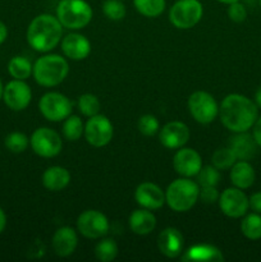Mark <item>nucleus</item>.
Instances as JSON below:
<instances>
[{
	"label": "nucleus",
	"instance_id": "3",
	"mask_svg": "<svg viewBox=\"0 0 261 262\" xmlns=\"http://www.w3.org/2000/svg\"><path fill=\"white\" fill-rule=\"evenodd\" d=\"M69 64L58 54H49L38 58L33 64L32 76L36 83L42 87H55L67 78Z\"/></svg>",
	"mask_w": 261,
	"mask_h": 262
},
{
	"label": "nucleus",
	"instance_id": "35",
	"mask_svg": "<svg viewBox=\"0 0 261 262\" xmlns=\"http://www.w3.org/2000/svg\"><path fill=\"white\" fill-rule=\"evenodd\" d=\"M138 130L142 133L143 136H154L159 132V120L155 115L145 114L138 119Z\"/></svg>",
	"mask_w": 261,
	"mask_h": 262
},
{
	"label": "nucleus",
	"instance_id": "8",
	"mask_svg": "<svg viewBox=\"0 0 261 262\" xmlns=\"http://www.w3.org/2000/svg\"><path fill=\"white\" fill-rule=\"evenodd\" d=\"M41 114L49 122H61L72 113V102L66 95L60 92H46L38 102Z\"/></svg>",
	"mask_w": 261,
	"mask_h": 262
},
{
	"label": "nucleus",
	"instance_id": "6",
	"mask_svg": "<svg viewBox=\"0 0 261 262\" xmlns=\"http://www.w3.org/2000/svg\"><path fill=\"white\" fill-rule=\"evenodd\" d=\"M204 7L200 0H177L169 10V20L178 30H189L201 20Z\"/></svg>",
	"mask_w": 261,
	"mask_h": 262
},
{
	"label": "nucleus",
	"instance_id": "2",
	"mask_svg": "<svg viewBox=\"0 0 261 262\" xmlns=\"http://www.w3.org/2000/svg\"><path fill=\"white\" fill-rule=\"evenodd\" d=\"M27 42L38 53H48L63 38V26L56 15L40 14L31 20L27 28Z\"/></svg>",
	"mask_w": 261,
	"mask_h": 262
},
{
	"label": "nucleus",
	"instance_id": "42",
	"mask_svg": "<svg viewBox=\"0 0 261 262\" xmlns=\"http://www.w3.org/2000/svg\"><path fill=\"white\" fill-rule=\"evenodd\" d=\"M253 101H255V104L257 105L258 109H261V86L256 90L255 96H253Z\"/></svg>",
	"mask_w": 261,
	"mask_h": 262
},
{
	"label": "nucleus",
	"instance_id": "31",
	"mask_svg": "<svg viewBox=\"0 0 261 262\" xmlns=\"http://www.w3.org/2000/svg\"><path fill=\"white\" fill-rule=\"evenodd\" d=\"M100 107H101V105H100L97 96H95V95L83 94L78 97V109L84 117L91 118L99 114Z\"/></svg>",
	"mask_w": 261,
	"mask_h": 262
},
{
	"label": "nucleus",
	"instance_id": "27",
	"mask_svg": "<svg viewBox=\"0 0 261 262\" xmlns=\"http://www.w3.org/2000/svg\"><path fill=\"white\" fill-rule=\"evenodd\" d=\"M136 10L146 18H156L165 10L166 0H133Z\"/></svg>",
	"mask_w": 261,
	"mask_h": 262
},
{
	"label": "nucleus",
	"instance_id": "19",
	"mask_svg": "<svg viewBox=\"0 0 261 262\" xmlns=\"http://www.w3.org/2000/svg\"><path fill=\"white\" fill-rule=\"evenodd\" d=\"M51 246L59 257H68L73 255L78 246V235L77 232L71 227H61L54 233Z\"/></svg>",
	"mask_w": 261,
	"mask_h": 262
},
{
	"label": "nucleus",
	"instance_id": "39",
	"mask_svg": "<svg viewBox=\"0 0 261 262\" xmlns=\"http://www.w3.org/2000/svg\"><path fill=\"white\" fill-rule=\"evenodd\" d=\"M251 130H252V137L253 140H255V142L257 143L258 148H261V115H258V118L256 119L255 124H253V127L251 128Z\"/></svg>",
	"mask_w": 261,
	"mask_h": 262
},
{
	"label": "nucleus",
	"instance_id": "25",
	"mask_svg": "<svg viewBox=\"0 0 261 262\" xmlns=\"http://www.w3.org/2000/svg\"><path fill=\"white\" fill-rule=\"evenodd\" d=\"M241 232L243 237L250 241L261 239V214L250 212L242 216L241 222Z\"/></svg>",
	"mask_w": 261,
	"mask_h": 262
},
{
	"label": "nucleus",
	"instance_id": "1",
	"mask_svg": "<svg viewBox=\"0 0 261 262\" xmlns=\"http://www.w3.org/2000/svg\"><path fill=\"white\" fill-rule=\"evenodd\" d=\"M219 117L222 124L230 132H248L258 118V107L245 95L229 94L220 104Z\"/></svg>",
	"mask_w": 261,
	"mask_h": 262
},
{
	"label": "nucleus",
	"instance_id": "37",
	"mask_svg": "<svg viewBox=\"0 0 261 262\" xmlns=\"http://www.w3.org/2000/svg\"><path fill=\"white\" fill-rule=\"evenodd\" d=\"M219 196H220V193L215 186L200 187L199 200H201L204 204H206V205L215 204V202L219 201Z\"/></svg>",
	"mask_w": 261,
	"mask_h": 262
},
{
	"label": "nucleus",
	"instance_id": "29",
	"mask_svg": "<svg viewBox=\"0 0 261 262\" xmlns=\"http://www.w3.org/2000/svg\"><path fill=\"white\" fill-rule=\"evenodd\" d=\"M118 256V245L112 238L101 239L95 247V257L101 262H110Z\"/></svg>",
	"mask_w": 261,
	"mask_h": 262
},
{
	"label": "nucleus",
	"instance_id": "44",
	"mask_svg": "<svg viewBox=\"0 0 261 262\" xmlns=\"http://www.w3.org/2000/svg\"><path fill=\"white\" fill-rule=\"evenodd\" d=\"M3 91H4V86H3V82L0 79V100H3Z\"/></svg>",
	"mask_w": 261,
	"mask_h": 262
},
{
	"label": "nucleus",
	"instance_id": "7",
	"mask_svg": "<svg viewBox=\"0 0 261 262\" xmlns=\"http://www.w3.org/2000/svg\"><path fill=\"white\" fill-rule=\"evenodd\" d=\"M188 110L194 120L200 124H210L219 115V105L211 94L196 91L188 97Z\"/></svg>",
	"mask_w": 261,
	"mask_h": 262
},
{
	"label": "nucleus",
	"instance_id": "20",
	"mask_svg": "<svg viewBox=\"0 0 261 262\" xmlns=\"http://www.w3.org/2000/svg\"><path fill=\"white\" fill-rule=\"evenodd\" d=\"M228 147L233 151L237 160L250 161L257 154V143L253 140L252 135L248 132L234 133V136L229 138Z\"/></svg>",
	"mask_w": 261,
	"mask_h": 262
},
{
	"label": "nucleus",
	"instance_id": "36",
	"mask_svg": "<svg viewBox=\"0 0 261 262\" xmlns=\"http://www.w3.org/2000/svg\"><path fill=\"white\" fill-rule=\"evenodd\" d=\"M228 17L232 22L242 23L247 19V9H246L245 4L240 2L232 3L228 5Z\"/></svg>",
	"mask_w": 261,
	"mask_h": 262
},
{
	"label": "nucleus",
	"instance_id": "45",
	"mask_svg": "<svg viewBox=\"0 0 261 262\" xmlns=\"http://www.w3.org/2000/svg\"><path fill=\"white\" fill-rule=\"evenodd\" d=\"M258 7H260V9H261V0H258Z\"/></svg>",
	"mask_w": 261,
	"mask_h": 262
},
{
	"label": "nucleus",
	"instance_id": "24",
	"mask_svg": "<svg viewBox=\"0 0 261 262\" xmlns=\"http://www.w3.org/2000/svg\"><path fill=\"white\" fill-rule=\"evenodd\" d=\"M183 261H224V256L219 248L211 245H196L188 248L182 256Z\"/></svg>",
	"mask_w": 261,
	"mask_h": 262
},
{
	"label": "nucleus",
	"instance_id": "9",
	"mask_svg": "<svg viewBox=\"0 0 261 262\" xmlns=\"http://www.w3.org/2000/svg\"><path fill=\"white\" fill-rule=\"evenodd\" d=\"M33 152L41 158L50 159L59 155L63 147V141L58 132L48 127L37 128L30 138Z\"/></svg>",
	"mask_w": 261,
	"mask_h": 262
},
{
	"label": "nucleus",
	"instance_id": "13",
	"mask_svg": "<svg viewBox=\"0 0 261 262\" xmlns=\"http://www.w3.org/2000/svg\"><path fill=\"white\" fill-rule=\"evenodd\" d=\"M32 100L31 87L20 79H13L4 86L3 101L13 112H22L27 109Z\"/></svg>",
	"mask_w": 261,
	"mask_h": 262
},
{
	"label": "nucleus",
	"instance_id": "28",
	"mask_svg": "<svg viewBox=\"0 0 261 262\" xmlns=\"http://www.w3.org/2000/svg\"><path fill=\"white\" fill-rule=\"evenodd\" d=\"M61 132H63L64 138L67 141H71V142L78 141L84 133V125L81 118L77 117V115H69L67 119H64Z\"/></svg>",
	"mask_w": 261,
	"mask_h": 262
},
{
	"label": "nucleus",
	"instance_id": "43",
	"mask_svg": "<svg viewBox=\"0 0 261 262\" xmlns=\"http://www.w3.org/2000/svg\"><path fill=\"white\" fill-rule=\"evenodd\" d=\"M216 2L222 3V4H227V5H229V4H232V3L240 2V0H216Z\"/></svg>",
	"mask_w": 261,
	"mask_h": 262
},
{
	"label": "nucleus",
	"instance_id": "32",
	"mask_svg": "<svg viewBox=\"0 0 261 262\" xmlns=\"http://www.w3.org/2000/svg\"><path fill=\"white\" fill-rule=\"evenodd\" d=\"M5 147L13 154H22L27 150L30 140L22 132H12L5 137Z\"/></svg>",
	"mask_w": 261,
	"mask_h": 262
},
{
	"label": "nucleus",
	"instance_id": "17",
	"mask_svg": "<svg viewBox=\"0 0 261 262\" xmlns=\"http://www.w3.org/2000/svg\"><path fill=\"white\" fill-rule=\"evenodd\" d=\"M184 238L177 228H165L158 237V248L161 255L168 258H177L183 252Z\"/></svg>",
	"mask_w": 261,
	"mask_h": 262
},
{
	"label": "nucleus",
	"instance_id": "11",
	"mask_svg": "<svg viewBox=\"0 0 261 262\" xmlns=\"http://www.w3.org/2000/svg\"><path fill=\"white\" fill-rule=\"evenodd\" d=\"M77 230L89 239H99L109 232V220L97 210H86L77 219Z\"/></svg>",
	"mask_w": 261,
	"mask_h": 262
},
{
	"label": "nucleus",
	"instance_id": "30",
	"mask_svg": "<svg viewBox=\"0 0 261 262\" xmlns=\"http://www.w3.org/2000/svg\"><path fill=\"white\" fill-rule=\"evenodd\" d=\"M235 161H237V158L228 146L215 150L211 156V164L219 170H229L234 165Z\"/></svg>",
	"mask_w": 261,
	"mask_h": 262
},
{
	"label": "nucleus",
	"instance_id": "33",
	"mask_svg": "<svg viewBox=\"0 0 261 262\" xmlns=\"http://www.w3.org/2000/svg\"><path fill=\"white\" fill-rule=\"evenodd\" d=\"M197 183L200 187L215 186L216 187L220 182V171L214 165L202 166L201 170L197 174Z\"/></svg>",
	"mask_w": 261,
	"mask_h": 262
},
{
	"label": "nucleus",
	"instance_id": "16",
	"mask_svg": "<svg viewBox=\"0 0 261 262\" xmlns=\"http://www.w3.org/2000/svg\"><path fill=\"white\" fill-rule=\"evenodd\" d=\"M135 200L141 207L154 211L159 210L165 204V192L155 183L143 182L138 184L135 191Z\"/></svg>",
	"mask_w": 261,
	"mask_h": 262
},
{
	"label": "nucleus",
	"instance_id": "14",
	"mask_svg": "<svg viewBox=\"0 0 261 262\" xmlns=\"http://www.w3.org/2000/svg\"><path fill=\"white\" fill-rule=\"evenodd\" d=\"M173 168L181 177L192 178L199 174L202 168V159L196 150L189 147H181L173 158Z\"/></svg>",
	"mask_w": 261,
	"mask_h": 262
},
{
	"label": "nucleus",
	"instance_id": "5",
	"mask_svg": "<svg viewBox=\"0 0 261 262\" xmlns=\"http://www.w3.org/2000/svg\"><path fill=\"white\" fill-rule=\"evenodd\" d=\"M92 8L86 0H60L56 7V18L68 30H82L92 19Z\"/></svg>",
	"mask_w": 261,
	"mask_h": 262
},
{
	"label": "nucleus",
	"instance_id": "15",
	"mask_svg": "<svg viewBox=\"0 0 261 262\" xmlns=\"http://www.w3.org/2000/svg\"><path fill=\"white\" fill-rule=\"evenodd\" d=\"M189 128L182 122H169L160 129L159 140L161 145L169 150H178L183 147L189 140Z\"/></svg>",
	"mask_w": 261,
	"mask_h": 262
},
{
	"label": "nucleus",
	"instance_id": "26",
	"mask_svg": "<svg viewBox=\"0 0 261 262\" xmlns=\"http://www.w3.org/2000/svg\"><path fill=\"white\" fill-rule=\"evenodd\" d=\"M33 66L27 58L22 55L13 56L8 63V72L13 79H20L26 81L32 74Z\"/></svg>",
	"mask_w": 261,
	"mask_h": 262
},
{
	"label": "nucleus",
	"instance_id": "12",
	"mask_svg": "<svg viewBox=\"0 0 261 262\" xmlns=\"http://www.w3.org/2000/svg\"><path fill=\"white\" fill-rule=\"evenodd\" d=\"M217 204H219L223 214L232 219H240V217L245 216L250 210L248 196L243 189L237 188V187L224 189L220 193Z\"/></svg>",
	"mask_w": 261,
	"mask_h": 262
},
{
	"label": "nucleus",
	"instance_id": "10",
	"mask_svg": "<svg viewBox=\"0 0 261 262\" xmlns=\"http://www.w3.org/2000/svg\"><path fill=\"white\" fill-rule=\"evenodd\" d=\"M84 138L94 147H104L109 145L114 135L112 122L105 115L96 114L89 118L84 124Z\"/></svg>",
	"mask_w": 261,
	"mask_h": 262
},
{
	"label": "nucleus",
	"instance_id": "41",
	"mask_svg": "<svg viewBox=\"0 0 261 262\" xmlns=\"http://www.w3.org/2000/svg\"><path fill=\"white\" fill-rule=\"evenodd\" d=\"M5 227H7V215H5L4 210L0 207V234L4 232Z\"/></svg>",
	"mask_w": 261,
	"mask_h": 262
},
{
	"label": "nucleus",
	"instance_id": "38",
	"mask_svg": "<svg viewBox=\"0 0 261 262\" xmlns=\"http://www.w3.org/2000/svg\"><path fill=\"white\" fill-rule=\"evenodd\" d=\"M248 205H250L251 211L261 214V191L255 192L248 197Z\"/></svg>",
	"mask_w": 261,
	"mask_h": 262
},
{
	"label": "nucleus",
	"instance_id": "22",
	"mask_svg": "<svg viewBox=\"0 0 261 262\" xmlns=\"http://www.w3.org/2000/svg\"><path fill=\"white\" fill-rule=\"evenodd\" d=\"M129 228L135 234L137 235H147L155 229L156 227V217L147 209H138L135 210L129 215Z\"/></svg>",
	"mask_w": 261,
	"mask_h": 262
},
{
	"label": "nucleus",
	"instance_id": "34",
	"mask_svg": "<svg viewBox=\"0 0 261 262\" xmlns=\"http://www.w3.org/2000/svg\"><path fill=\"white\" fill-rule=\"evenodd\" d=\"M102 13L110 20H120L125 17V7L122 0H105Z\"/></svg>",
	"mask_w": 261,
	"mask_h": 262
},
{
	"label": "nucleus",
	"instance_id": "18",
	"mask_svg": "<svg viewBox=\"0 0 261 262\" xmlns=\"http://www.w3.org/2000/svg\"><path fill=\"white\" fill-rule=\"evenodd\" d=\"M60 45L64 55L72 60H83L91 53V43L81 33H68L61 38Z\"/></svg>",
	"mask_w": 261,
	"mask_h": 262
},
{
	"label": "nucleus",
	"instance_id": "4",
	"mask_svg": "<svg viewBox=\"0 0 261 262\" xmlns=\"http://www.w3.org/2000/svg\"><path fill=\"white\" fill-rule=\"evenodd\" d=\"M200 186L191 178L176 179L165 191V204L176 212L189 211L199 201Z\"/></svg>",
	"mask_w": 261,
	"mask_h": 262
},
{
	"label": "nucleus",
	"instance_id": "23",
	"mask_svg": "<svg viewBox=\"0 0 261 262\" xmlns=\"http://www.w3.org/2000/svg\"><path fill=\"white\" fill-rule=\"evenodd\" d=\"M69 182H71V173L63 166H50L42 174V184L48 191H61L68 186Z\"/></svg>",
	"mask_w": 261,
	"mask_h": 262
},
{
	"label": "nucleus",
	"instance_id": "40",
	"mask_svg": "<svg viewBox=\"0 0 261 262\" xmlns=\"http://www.w3.org/2000/svg\"><path fill=\"white\" fill-rule=\"evenodd\" d=\"M7 37H8V28L7 26L0 20V45L7 40Z\"/></svg>",
	"mask_w": 261,
	"mask_h": 262
},
{
	"label": "nucleus",
	"instance_id": "21",
	"mask_svg": "<svg viewBox=\"0 0 261 262\" xmlns=\"http://www.w3.org/2000/svg\"><path fill=\"white\" fill-rule=\"evenodd\" d=\"M229 170L230 183L233 184V187L245 191L255 184L256 171L250 161L237 160Z\"/></svg>",
	"mask_w": 261,
	"mask_h": 262
}]
</instances>
